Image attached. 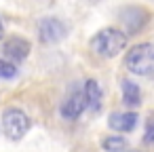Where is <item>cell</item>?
<instances>
[{
	"mask_svg": "<svg viewBox=\"0 0 154 152\" xmlns=\"http://www.w3.org/2000/svg\"><path fill=\"white\" fill-rule=\"evenodd\" d=\"M127 47V34L116 28H106L97 32L91 40V49L99 57H116Z\"/></svg>",
	"mask_w": 154,
	"mask_h": 152,
	"instance_id": "obj_1",
	"label": "cell"
},
{
	"mask_svg": "<svg viewBox=\"0 0 154 152\" xmlns=\"http://www.w3.org/2000/svg\"><path fill=\"white\" fill-rule=\"evenodd\" d=\"M125 66L137 76H150L154 72V45L143 42L133 47L125 57Z\"/></svg>",
	"mask_w": 154,
	"mask_h": 152,
	"instance_id": "obj_2",
	"label": "cell"
},
{
	"mask_svg": "<svg viewBox=\"0 0 154 152\" xmlns=\"http://www.w3.org/2000/svg\"><path fill=\"white\" fill-rule=\"evenodd\" d=\"M2 131L9 139L17 141L30 131V118L19 108H9L2 114Z\"/></svg>",
	"mask_w": 154,
	"mask_h": 152,
	"instance_id": "obj_3",
	"label": "cell"
},
{
	"mask_svg": "<svg viewBox=\"0 0 154 152\" xmlns=\"http://www.w3.org/2000/svg\"><path fill=\"white\" fill-rule=\"evenodd\" d=\"M38 36L42 42H57L66 36V26L55 17H45L38 23Z\"/></svg>",
	"mask_w": 154,
	"mask_h": 152,
	"instance_id": "obj_4",
	"label": "cell"
},
{
	"mask_svg": "<svg viewBox=\"0 0 154 152\" xmlns=\"http://www.w3.org/2000/svg\"><path fill=\"white\" fill-rule=\"evenodd\" d=\"M2 53H5V59H9V61H21L30 55V42L26 38L13 36L9 40H5Z\"/></svg>",
	"mask_w": 154,
	"mask_h": 152,
	"instance_id": "obj_5",
	"label": "cell"
},
{
	"mask_svg": "<svg viewBox=\"0 0 154 152\" xmlns=\"http://www.w3.org/2000/svg\"><path fill=\"white\" fill-rule=\"evenodd\" d=\"M87 106H85V97H82V91H72L68 97H66V101H63V106H61V114H63V118H68V120H76L80 114H82V110H85Z\"/></svg>",
	"mask_w": 154,
	"mask_h": 152,
	"instance_id": "obj_6",
	"label": "cell"
},
{
	"mask_svg": "<svg viewBox=\"0 0 154 152\" xmlns=\"http://www.w3.org/2000/svg\"><path fill=\"white\" fill-rule=\"evenodd\" d=\"M137 125V114L135 112H114L110 116V127L114 131H120V133H129L133 131Z\"/></svg>",
	"mask_w": 154,
	"mask_h": 152,
	"instance_id": "obj_7",
	"label": "cell"
},
{
	"mask_svg": "<svg viewBox=\"0 0 154 152\" xmlns=\"http://www.w3.org/2000/svg\"><path fill=\"white\" fill-rule=\"evenodd\" d=\"M82 97H85V106H89L91 110H99L101 108V87H99V82L89 78L85 82Z\"/></svg>",
	"mask_w": 154,
	"mask_h": 152,
	"instance_id": "obj_8",
	"label": "cell"
},
{
	"mask_svg": "<svg viewBox=\"0 0 154 152\" xmlns=\"http://www.w3.org/2000/svg\"><path fill=\"white\" fill-rule=\"evenodd\" d=\"M120 89H122V101L129 106V108H135V106H139L141 104V91H139V87L133 82V80H122L120 82Z\"/></svg>",
	"mask_w": 154,
	"mask_h": 152,
	"instance_id": "obj_9",
	"label": "cell"
},
{
	"mask_svg": "<svg viewBox=\"0 0 154 152\" xmlns=\"http://www.w3.org/2000/svg\"><path fill=\"white\" fill-rule=\"evenodd\" d=\"M101 146H103L106 152H122L127 148V139L120 137V135H110L101 141Z\"/></svg>",
	"mask_w": 154,
	"mask_h": 152,
	"instance_id": "obj_10",
	"label": "cell"
},
{
	"mask_svg": "<svg viewBox=\"0 0 154 152\" xmlns=\"http://www.w3.org/2000/svg\"><path fill=\"white\" fill-rule=\"evenodd\" d=\"M17 76V66L9 59H0V78H15Z\"/></svg>",
	"mask_w": 154,
	"mask_h": 152,
	"instance_id": "obj_11",
	"label": "cell"
},
{
	"mask_svg": "<svg viewBox=\"0 0 154 152\" xmlns=\"http://www.w3.org/2000/svg\"><path fill=\"white\" fill-rule=\"evenodd\" d=\"M143 139H146V144H154V116H150L148 123H146V135H143Z\"/></svg>",
	"mask_w": 154,
	"mask_h": 152,
	"instance_id": "obj_12",
	"label": "cell"
},
{
	"mask_svg": "<svg viewBox=\"0 0 154 152\" xmlns=\"http://www.w3.org/2000/svg\"><path fill=\"white\" fill-rule=\"evenodd\" d=\"M2 36H5V30H2V19H0V40H2Z\"/></svg>",
	"mask_w": 154,
	"mask_h": 152,
	"instance_id": "obj_13",
	"label": "cell"
}]
</instances>
